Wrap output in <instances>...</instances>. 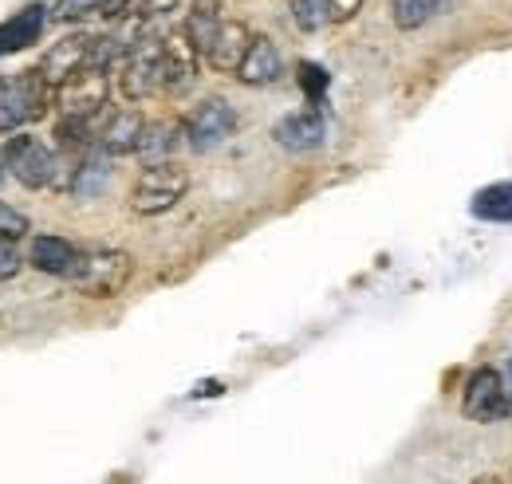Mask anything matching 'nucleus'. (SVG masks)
Instances as JSON below:
<instances>
[{
  "instance_id": "nucleus-1",
  "label": "nucleus",
  "mask_w": 512,
  "mask_h": 484,
  "mask_svg": "<svg viewBox=\"0 0 512 484\" xmlns=\"http://www.w3.org/2000/svg\"><path fill=\"white\" fill-rule=\"evenodd\" d=\"M130 276H134V260L123 248H79L75 268L67 272V284L79 296L111 300V296H119L127 288Z\"/></svg>"
},
{
  "instance_id": "nucleus-2",
  "label": "nucleus",
  "mask_w": 512,
  "mask_h": 484,
  "mask_svg": "<svg viewBox=\"0 0 512 484\" xmlns=\"http://www.w3.org/2000/svg\"><path fill=\"white\" fill-rule=\"evenodd\" d=\"M56 103V91L44 83L36 67L0 79V134H12L28 122L44 119V111Z\"/></svg>"
},
{
  "instance_id": "nucleus-3",
  "label": "nucleus",
  "mask_w": 512,
  "mask_h": 484,
  "mask_svg": "<svg viewBox=\"0 0 512 484\" xmlns=\"http://www.w3.org/2000/svg\"><path fill=\"white\" fill-rule=\"evenodd\" d=\"M190 193V174L178 162L142 166V174L130 185V213L138 217H162Z\"/></svg>"
},
{
  "instance_id": "nucleus-4",
  "label": "nucleus",
  "mask_w": 512,
  "mask_h": 484,
  "mask_svg": "<svg viewBox=\"0 0 512 484\" xmlns=\"http://www.w3.org/2000/svg\"><path fill=\"white\" fill-rule=\"evenodd\" d=\"M119 91L127 103H142L162 91V36L138 32L119 60Z\"/></svg>"
},
{
  "instance_id": "nucleus-5",
  "label": "nucleus",
  "mask_w": 512,
  "mask_h": 484,
  "mask_svg": "<svg viewBox=\"0 0 512 484\" xmlns=\"http://www.w3.org/2000/svg\"><path fill=\"white\" fill-rule=\"evenodd\" d=\"M461 414L477 425H501L512 418V398L505 374L493 366H477L461 394Z\"/></svg>"
},
{
  "instance_id": "nucleus-6",
  "label": "nucleus",
  "mask_w": 512,
  "mask_h": 484,
  "mask_svg": "<svg viewBox=\"0 0 512 484\" xmlns=\"http://www.w3.org/2000/svg\"><path fill=\"white\" fill-rule=\"evenodd\" d=\"M8 154V170L24 189H56V174H60V154L56 146L32 138V134H16L4 142Z\"/></svg>"
},
{
  "instance_id": "nucleus-7",
  "label": "nucleus",
  "mask_w": 512,
  "mask_h": 484,
  "mask_svg": "<svg viewBox=\"0 0 512 484\" xmlns=\"http://www.w3.org/2000/svg\"><path fill=\"white\" fill-rule=\"evenodd\" d=\"M237 130V111L229 107V99L221 95H209L201 103H193L190 111L182 115V134H186V146L197 154H209L217 150L221 142H229Z\"/></svg>"
},
{
  "instance_id": "nucleus-8",
  "label": "nucleus",
  "mask_w": 512,
  "mask_h": 484,
  "mask_svg": "<svg viewBox=\"0 0 512 484\" xmlns=\"http://www.w3.org/2000/svg\"><path fill=\"white\" fill-rule=\"evenodd\" d=\"M107 99H111V71H99V67H83L56 91L60 119L95 122L107 111Z\"/></svg>"
},
{
  "instance_id": "nucleus-9",
  "label": "nucleus",
  "mask_w": 512,
  "mask_h": 484,
  "mask_svg": "<svg viewBox=\"0 0 512 484\" xmlns=\"http://www.w3.org/2000/svg\"><path fill=\"white\" fill-rule=\"evenodd\" d=\"M197 63H201V56L186 40V32L182 28L166 32L162 36V95H170V99L190 95L193 83H197Z\"/></svg>"
},
{
  "instance_id": "nucleus-10",
  "label": "nucleus",
  "mask_w": 512,
  "mask_h": 484,
  "mask_svg": "<svg viewBox=\"0 0 512 484\" xmlns=\"http://www.w3.org/2000/svg\"><path fill=\"white\" fill-rule=\"evenodd\" d=\"M91 48H95V36L91 32H71L64 40H56L48 52H44V60H40V75H44V83L52 87V91H60L71 75H79L83 67H91Z\"/></svg>"
},
{
  "instance_id": "nucleus-11",
  "label": "nucleus",
  "mask_w": 512,
  "mask_h": 484,
  "mask_svg": "<svg viewBox=\"0 0 512 484\" xmlns=\"http://www.w3.org/2000/svg\"><path fill=\"white\" fill-rule=\"evenodd\" d=\"M146 134V119L130 107L119 111H103L95 119V150H103L107 158H123V154H138V142Z\"/></svg>"
},
{
  "instance_id": "nucleus-12",
  "label": "nucleus",
  "mask_w": 512,
  "mask_h": 484,
  "mask_svg": "<svg viewBox=\"0 0 512 484\" xmlns=\"http://www.w3.org/2000/svg\"><path fill=\"white\" fill-rule=\"evenodd\" d=\"M272 138L292 150V154H308V150H320L323 138H327V122H323L320 107H304V111H292L272 126Z\"/></svg>"
},
{
  "instance_id": "nucleus-13",
  "label": "nucleus",
  "mask_w": 512,
  "mask_h": 484,
  "mask_svg": "<svg viewBox=\"0 0 512 484\" xmlns=\"http://www.w3.org/2000/svg\"><path fill=\"white\" fill-rule=\"evenodd\" d=\"M249 44H253V32H249L245 20H221V28H217V36H213V44L205 52V63L213 71H221V75H237Z\"/></svg>"
},
{
  "instance_id": "nucleus-14",
  "label": "nucleus",
  "mask_w": 512,
  "mask_h": 484,
  "mask_svg": "<svg viewBox=\"0 0 512 484\" xmlns=\"http://www.w3.org/2000/svg\"><path fill=\"white\" fill-rule=\"evenodd\" d=\"M280 75H284V56H280V48H276L268 36H253L245 60L237 67V79H241L245 87H268V83H276Z\"/></svg>"
},
{
  "instance_id": "nucleus-15",
  "label": "nucleus",
  "mask_w": 512,
  "mask_h": 484,
  "mask_svg": "<svg viewBox=\"0 0 512 484\" xmlns=\"http://www.w3.org/2000/svg\"><path fill=\"white\" fill-rule=\"evenodd\" d=\"M75 256H79V248L67 241V237H56V233H40V237H32L28 244V264L36 268V272H44V276H64L75 268Z\"/></svg>"
},
{
  "instance_id": "nucleus-16",
  "label": "nucleus",
  "mask_w": 512,
  "mask_h": 484,
  "mask_svg": "<svg viewBox=\"0 0 512 484\" xmlns=\"http://www.w3.org/2000/svg\"><path fill=\"white\" fill-rule=\"evenodd\" d=\"M48 12H52V8H44V4H28V8L16 12L12 20H4V24H0V56H12V52H20V48L36 44L40 32H44V24H48Z\"/></svg>"
},
{
  "instance_id": "nucleus-17",
  "label": "nucleus",
  "mask_w": 512,
  "mask_h": 484,
  "mask_svg": "<svg viewBox=\"0 0 512 484\" xmlns=\"http://www.w3.org/2000/svg\"><path fill=\"white\" fill-rule=\"evenodd\" d=\"M186 134H182V119H162V122H146V134L138 142V158L146 166H158V162H174V154L182 150Z\"/></svg>"
},
{
  "instance_id": "nucleus-18",
  "label": "nucleus",
  "mask_w": 512,
  "mask_h": 484,
  "mask_svg": "<svg viewBox=\"0 0 512 484\" xmlns=\"http://www.w3.org/2000/svg\"><path fill=\"white\" fill-rule=\"evenodd\" d=\"M221 20H225V16H221V4H217V0H193L190 4L186 20H182V32H186V40L197 48L201 60H205V52H209V44H213Z\"/></svg>"
},
{
  "instance_id": "nucleus-19",
  "label": "nucleus",
  "mask_w": 512,
  "mask_h": 484,
  "mask_svg": "<svg viewBox=\"0 0 512 484\" xmlns=\"http://www.w3.org/2000/svg\"><path fill=\"white\" fill-rule=\"evenodd\" d=\"M107 182H111V158L91 146V150L79 158V170H75V182H71V197L91 201V197H99V193L107 189Z\"/></svg>"
},
{
  "instance_id": "nucleus-20",
  "label": "nucleus",
  "mask_w": 512,
  "mask_h": 484,
  "mask_svg": "<svg viewBox=\"0 0 512 484\" xmlns=\"http://www.w3.org/2000/svg\"><path fill=\"white\" fill-rule=\"evenodd\" d=\"M473 217L493 221V225H509L512 221V182L485 185V189L473 197Z\"/></svg>"
},
{
  "instance_id": "nucleus-21",
  "label": "nucleus",
  "mask_w": 512,
  "mask_h": 484,
  "mask_svg": "<svg viewBox=\"0 0 512 484\" xmlns=\"http://www.w3.org/2000/svg\"><path fill=\"white\" fill-rule=\"evenodd\" d=\"M390 16L402 32H414L426 20H434L438 12H434V0H390Z\"/></svg>"
},
{
  "instance_id": "nucleus-22",
  "label": "nucleus",
  "mask_w": 512,
  "mask_h": 484,
  "mask_svg": "<svg viewBox=\"0 0 512 484\" xmlns=\"http://www.w3.org/2000/svg\"><path fill=\"white\" fill-rule=\"evenodd\" d=\"M296 71H300V91L308 95V107H320L323 95H327V83H331L327 71H323L320 63H308V60L300 63Z\"/></svg>"
},
{
  "instance_id": "nucleus-23",
  "label": "nucleus",
  "mask_w": 512,
  "mask_h": 484,
  "mask_svg": "<svg viewBox=\"0 0 512 484\" xmlns=\"http://www.w3.org/2000/svg\"><path fill=\"white\" fill-rule=\"evenodd\" d=\"M103 4H107V0H56V4H52V20H60V24H79V20H87V16H99Z\"/></svg>"
},
{
  "instance_id": "nucleus-24",
  "label": "nucleus",
  "mask_w": 512,
  "mask_h": 484,
  "mask_svg": "<svg viewBox=\"0 0 512 484\" xmlns=\"http://www.w3.org/2000/svg\"><path fill=\"white\" fill-rule=\"evenodd\" d=\"M292 20H296L300 32H316L320 24H327L323 0H292Z\"/></svg>"
},
{
  "instance_id": "nucleus-25",
  "label": "nucleus",
  "mask_w": 512,
  "mask_h": 484,
  "mask_svg": "<svg viewBox=\"0 0 512 484\" xmlns=\"http://www.w3.org/2000/svg\"><path fill=\"white\" fill-rule=\"evenodd\" d=\"M0 237H4V241L28 237V217H24L20 209H12L8 201H0Z\"/></svg>"
},
{
  "instance_id": "nucleus-26",
  "label": "nucleus",
  "mask_w": 512,
  "mask_h": 484,
  "mask_svg": "<svg viewBox=\"0 0 512 484\" xmlns=\"http://www.w3.org/2000/svg\"><path fill=\"white\" fill-rule=\"evenodd\" d=\"M24 264H28V260L20 256L16 241H4V237H0V284H4V280H16Z\"/></svg>"
},
{
  "instance_id": "nucleus-27",
  "label": "nucleus",
  "mask_w": 512,
  "mask_h": 484,
  "mask_svg": "<svg viewBox=\"0 0 512 484\" xmlns=\"http://www.w3.org/2000/svg\"><path fill=\"white\" fill-rule=\"evenodd\" d=\"M359 12H363V0H323L327 24H351Z\"/></svg>"
},
{
  "instance_id": "nucleus-28",
  "label": "nucleus",
  "mask_w": 512,
  "mask_h": 484,
  "mask_svg": "<svg viewBox=\"0 0 512 484\" xmlns=\"http://www.w3.org/2000/svg\"><path fill=\"white\" fill-rule=\"evenodd\" d=\"M12 178V170H8V154H4V146H0V185Z\"/></svg>"
},
{
  "instance_id": "nucleus-29",
  "label": "nucleus",
  "mask_w": 512,
  "mask_h": 484,
  "mask_svg": "<svg viewBox=\"0 0 512 484\" xmlns=\"http://www.w3.org/2000/svg\"><path fill=\"white\" fill-rule=\"evenodd\" d=\"M505 386H509V398H512V359H509V370H505Z\"/></svg>"
},
{
  "instance_id": "nucleus-30",
  "label": "nucleus",
  "mask_w": 512,
  "mask_h": 484,
  "mask_svg": "<svg viewBox=\"0 0 512 484\" xmlns=\"http://www.w3.org/2000/svg\"><path fill=\"white\" fill-rule=\"evenodd\" d=\"M449 8V0H434V12H446Z\"/></svg>"
},
{
  "instance_id": "nucleus-31",
  "label": "nucleus",
  "mask_w": 512,
  "mask_h": 484,
  "mask_svg": "<svg viewBox=\"0 0 512 484\" xmlns=\"http://www.w3.org/2000/svg\"><path fill=\"white\" fill-rule=\"evenodd\" d=\"M509 477H512V473H509Z\"/></svg>"
}]
</instances>
